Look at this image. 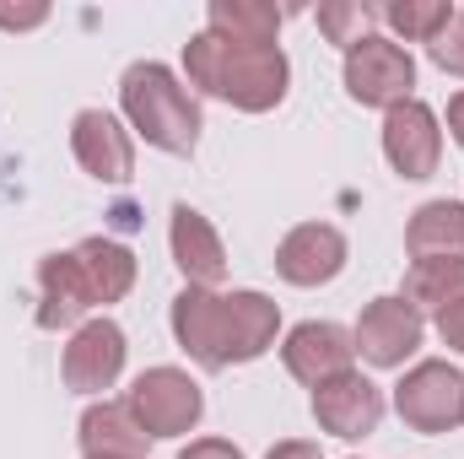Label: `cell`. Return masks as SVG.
<instances>
[{
    "label": "cell",
    "mask_w": 464,
    "mask_h": 459,
    "mask_svg": "<svg viewBox=\"0 0 464 459\" xmlns=\"http://www.w3.org/2000/svg\"><path fill=\"white\" fill-rule=\"evenodd\" d=\"M184 71L200 93L222 98L243 114H265L286 98V82H292V65L281 49H248V44H227L217 38L211 27L195 33L184 44Z\"/></svg>",
    "instance_id": "6da1fadb"
},
{
    "label": "cell",
    "mask_w": 464,
    "mask_h": 459,
    "mask_svg": "<svg viewBox=\"0 0 464 459\" xmlns=\"http://www.w3.org/2000/svg\"><path fill=\"white\" fill-rule=\"evenodd\" d=\"M119 103L124 119L157 146V151H173V157H189L195 141H200V103L179 87V76L157 60H140L124 71L119 82Z\"/></svg>",
    "instance_id": "7a4b0ae2"
},
{
    "label": "cell",
    "mask_w": 464,
    "mask_h": 459,
    "mask_svg": "<svg viewBox=\"0 0 464 459\" xmlns=\"http://www.w3.org/2000/svg\"><path fill=\"white\" fill-rule=\"evenodd\" d=\"M394 411L416 433H454L464 422V373L454 362H416L394 389Z\"/></svg>",
    "instance_id": "3957f363"
},
{
    "label": "cell",
    "mask_w": 464,
    "mask_h": 459,
    "mask_svg": "<svg viewBox=\"0 0 464 459\" xmlns=\"http://www.w3.org/2000/svg\"><path fill=\"white\" fill-rule=\"evenodd\" d=\"M124 405L135 411V422H140L151 438H179V433H189V427L200 422L206 395H200V384H195L189 373H179V367H146V373L135 378V389H130Z\"/></svg>",
    "instance_id": "277c9868"
},
{
    "label": "cell",
    "mask_w": 464,
    "mask_h": 459,
    "mask_svg": "<svg viewBox=\"0 0 464 459\" xmlns=\"http://www.w3.org/2000/svg\"><path fill=\"white\" fill-rule=\"evenodd\" d=\"M411 87H416V60L394 44V38H362L346 54V93L362 109H394V103H411Z\"/></svg>",
    "instance_id": "5b68a950"
},
{
    "label": "cell",
    "mask_w": 464,
    "mask_h": 459,
    "mask_svg": "<svg viewBox=\"0 0 464 459\" xmlns=\"http://www.w3.org/2000/svg\"><path fill=\"white\" fill-rule=\"evenodd\" d=\"M383 157L394 162L400 179H432L438 173V157H443V130L438 114L411 98V103H394L383 114Z\"/></svg>",
    "instance_id": "8992f818"
},
{
    "label": "cell",
    "mask_w": 464,
    "mask_h": 459,
    "mask_svg": "<svg viewBox=\"0 0 464 459\" xmlns=\"http://www.w3.org/2000/svg\"><path fill=\"white\" fill-rule=\"evenodd\" d=\"M421 314L405 303V298H372L367 308H362V319H356V330H351V341L356 351L372 362V367H400L416 346H421Z\"/></svg>",
    "instance_id": "52a82bcc"
},
{
    "label": "cell",
    "mask_w": 464,
    "mask_h": 459,
    "mask_svg": "<svg viewBox=\"0 0 464 459\" xmlns=\"http://www.w3.org/2000/svg\"><path fill=\"white\" fill-rule=\"evenodd\" d=\"M124 330L114 319H87L71 346H65V384L76 395H98V389H114L119 373H124Z\"/></svg>",
    "instance_id": "ba28073f"
},
{
    "label": "cell",
    "mask_w": 464,
    "mask_h": 459,
    "mask_svg": "<svg viewBox=\"0 0 464 459\" xmlns=\"http://www.w3.org/2000/svg\"><path fill=\"white\" fill-rule=\"evenodd\" d=\"M276 270L292 287H324V281H335L346 270V238H341V228H330V222L292 228L281 238V249H276Z\"/></svg>",
    "instance_id": "9c48e42d"
},
{
    "label": "cell",
    "mask_w": 464,
    "mask_h": 459,
    "mask_svg": "<svg viewBox=\"0 0 464 459\" xmlns=\"http://www.w3.org/2000/svg\"><path fill=\"white\" fill-rule=\"evenodd\" d=\"M314 416L335 438H367L383 422V395H378L372 378H362L351 367V373H341V378H330V384L314 389Z\"/></svg>",
    "instance_id": "30bf717a"
},
{
    "label": "cell",
    "mask_w": 464,
    "mask_h": 459,
    "mask_svg": "<svg viewBox=\"0 0 464 459\" xmlns=\"http://www.w3.org/2000/svg\"><path fill=\"white\" fill-rule=\"evenodd\" d=\"M173 336L200 367H232L227 362V303L211 287H184L173 298Z\"/></svg>",
    "instance_id": "8fae6325"
},
{
    "label": "cell",
    "mask_w": 464,
    "mask_h": 459,
    "mask_svg": "<svg viewBox=\"0 0 464 459\" xmlns=\"http://www.w3.org/2000/svg\"><path fill=\"white\" fill-rule=\"evenodd\" d=\"M281 356H286V373L292 378H303V384H330V378H341L351 373V356H356V341H351V330L341 325H319V319H308V325H297L286 346H281Z\"/></svg>",
    "instance_id": "7c38bea8"
},
{
    "label": "cell",
    "mask_w": 464,
    "mask_h": 459,
    "mask_svg": "<svg viewBox=\"0 0 464 459\" xmlns=\"http://www.w3.org/2000/svg\"><path fill=\"white\" fill-rule=\"evenodd\" d=\"M71 146H76V162L103 179V184H124L135 173V146L124 135V124L103 109H82L76 124H71Z\"/></svg>",
    "instance_id": "4fadbf2b"
},
{
    "label": "cell",
    "mask_w": 464,
    "mask_h": 459,
    "mask_svg": "<svg viewBox=\"0 0 464 459\" xmlns=\"http://www.w3.org/2000/svg\"><path fill=\"white\" fill-rule=\"evenodd\" d=\"M87 308H92V287H87V276L76 265V249L71 254H49L38 265V325L44 330H65Z\"/></svg>",
    "instance_id": "5bb4252c"
},
{
    "label": "cell",
    "mask_w": 464,
    "mask_h": 459,
    "mask_svg": "<svg viewBox=\"0 0 464 459\" xmlns=\"http://www.w3.org/2000/svg\"><path fill=\"white\" fill-rule=\"evenodd\" d=\"M173 265L184 270L189 287H217L227 276V254H222V238L217 228L195 211V206H173Z\"/></svg>",
    "instance_id": "9a60e30c"
},
{
    "label": "cell",
    "mask_w": 464,
    "mask_h": 459,
    "mask_svg": "<svg viewBox=\"0 0 464 459\" xmlns=\"http://www.w3.org/2000/svg\"><path fill=\"white\" fill-rule=\"evenodd\" d=\"M146 444H151V433L135 422L130 405L103 400V405L82 411V449H87V459H146Z\"/></svg>",
    "instance_id": "2e32d148"
},
{
    "label": "cell",
    "mask_w": 464,
    "mask_h": 459,
    "mask_svg": "<svg viewBox=\"0 0 464 459\" xmlns=\"http://www.w3.org/2000/svg\"><path fill=\"white\" fill-rule=\"evenodd\" d=\"M227 303V362H254L265 356L276 341V325H281V308L265 298V292H232Z\"/></svg>",
    "instance_id": "e0dca14e"
},
{
    "label": "cell",
    "mask_w": 464,
    "mask_h": 459,
    "mask_svg": "<svg viewBox=\"0 0 464 459\" xmlns=\"http://www.w3.org/2000/svg\"><path fill=\"white\" fill-rule=\"evenodd\" d=\"M405 249L416 259H464V206L459 200H427L405 228Z\"/></svg>",
    "instance_id": "ac0fdd59"
},
{
    "label": "cell",
    "mask_w": 464,
    "mask_h": 459,
    "mask_svg": "<svg viewBox=\"0 0 464 459\" xmlns=\"http://www.w3.org/2000/svg\"><path fill=\"white\" fill-rule=\"evenodd\" d=\"M76 265L92 287V303H119L130 287H135V254L114 243V238H87L76 243Z\"/></svg>",
    "instance_id": "d6986e66"
},
{
    "label": "cell",
    "mask_w": 464,
    "mask_h": 459,
    "mask_svg": "<svg viewBox=\"0 0 464 459\" xmlns=\"http://www.w3.org/2000/svg\"><path fill=\"white\" fill-rule=\"evenodd\" d=\"M286 11L265 5V0H211V33L227 44H248V49H276Z\"/></svg>",
    "instance_id": "ffe728a7"
},
{
    "label": "cell",
    "mask_w": 464,
    "mask_h": 459,
    "mask_svg": "<svg viewBox=\"0 0 464 459\" xmlns=\"http://www.w3.org/2000/svg\"><path fill=\"white\" fill-rule=\"evenodd\" d=\"M416 314H443V308H454L464 303V259H416L411 270H405V292H400Z\"/></svg>",
    "instance_id": "44dd1931"
},
{
    "label": "cell",
    "mask_w": 464,
    "mask_h": 459,
    "mask_svg": "<svg viewBox=\"0 0 464 459\" xmlns=\"http://www.w3.org/2000/svg\"><path fill=\"white\" fill-rule=\"evenodd\" d=\"M378 16H383L394 33H405V38L438 44V38H443V27L454 22V5H449V0H394V5H383Z\"/></svg>",
    "instance_id": "7402d4cb"
},
{
    "label": "cell",
    "mask_w": 464,
    "mask_h": 459,
    "mask_svg": "<svg viewBox=\"0 0 464 459\" xmlns=\"http://www.w3.org/2000/svg\"><path fill=\"white\" fill-rule=\"evenodd\" d=\"M372 22H378V5H362V0H351V5H319V27H324L330 44H341L346 54L362 38H372Z\"/></svg>",
    "instance_id": "603a6c76"
},
{
    "label": "cell",
    "mask_w": 464,
    "mask_h": 459,
    "mask_svg": "<svg viewBox=\"0 0 464 459\" xmlns=\"http://www.w3.org/2000/svg\"><path fill=\"white\" fill-rule=\"evenodd\" d=\"M427 49H432V60H438L449 76H464V5H454V22H449L443 38L427 44Z\"/></svg>",
    "instance_id": "cb8c5ba5"
},
{
    "label": "cell",
    "mask_w": 464,
    "mask_h": 459,
    "mask_svg": "<svg viewBox=\"0 0 464 459\" xmlns=\"http://www.w3.org/2000/svg\"><path fill=\"white\" fill-rule=\"evenodd\" d=\"M179 459H243V449L227 444V438H200V444H189Z\"/></svg>",
    "instance_id": "d4e9b609"
},
{
    "label": "cell",
    "mask_w": 464,
    "mask_h": 459,
    "mask_svg": "<svg viewBox=\"0 0 464 459\" xmlns=\"http://www.w3.org/2000/svg\"><path fill=\"white\" fill-rule=\"evenodd\" d=\"M438 336L454 346V351H464V303H454V308L438 314Z\"/></svg>",
    "instance_id": "484cf974"
},
{
    "label": "cell",
    "mask_w": 464,
    "mask_h": 459,
    "mask_svg": "<svg viewBox=\"0 0 464 459\" xmlns=\"http://www.w3.org/2000/svg\"><path fill=\"white\" fill-rule=\"evenodd\" d=\"M44 16H49V5H16V11L0 5V27H38Z\"/></svg>",
    "instance_id": "4316f807"
},
{
    "label": "cell",
    "mask_w": 464,
    "mask_h": 459,
    "mask_svg": "<svg viewBox=\"0 0 464 459\" xmlns=\"http://www.w3.org/2000/svg\"><path fill=\"white\" fill-rule=\"evenodd\" d=\"M265 459H324L319 454V444H303V438H286V444H276Z\"/></svg>",
    "instance_id": "83f0119b"
},
{
    "label": "cell",
    "mask_w": 464,
    "mask_h": 459,
    "mask_svg": "<svg viewBox=\"0 0 464 459\" xmlns=\"http://www.w3.org/2000/svg\"><path fill=\"white\" fill-rule=\"evenodd\" d=\"M449 130H454V141L464 146V93L454 98V103H449Z\"/></svg>",
    "instance_id": "f1b7e54d"
}]
</instances>
